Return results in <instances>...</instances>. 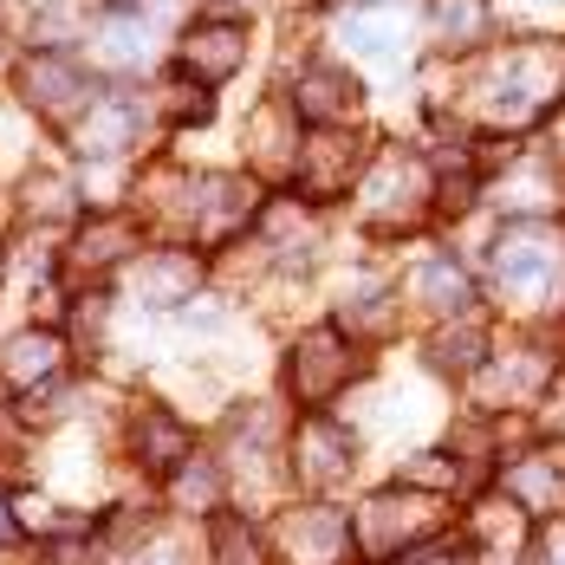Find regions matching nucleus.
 <instances>
[{"instance_id": "obj_5", "label": "nucleus", "mask_w": 565, "mask_h": 565, "mask_svg": "<svg viewBox=\"0 0 565 565\" xmlns=\"http://www.w3.org/2000/svg\"><path fill=\"white\" fill-rule=\"evenodd\" d=\"M351 371H358V358H351V344H344L332 326L306 332V339L286 351V391H292L299 409H326V403L351 384Z\"/></svg>"}, {"instance_id": "obj_24", "label": "nucleus", "mask_w": 565, "mask_h": 565, "mask_svg": "<svg viewBox=\"0 0 565 565\" xmlns=\"http://www.w3.org/2000/svg\"><path fill=\"white\" fill-rule=\"evenodd\" d=\"M533 429L553 436V443H565V364H559V377L546 384V396L533 403Z\"/></svg>"}, {"instance_id": "obj_23", "label": "nucleus", "mask_w": 565, "mask_h": 565, "mask_svg": "<svg viewBox=\"0 0 565 565\" xmlns=\"http://www.w3.org/2000/svg\"><path fill=\"white\" fill-rule=\"evenodd\" d=\"M209 111H215V105H209V85H195V78H175V85H170L163 117H175V124H189V117H195V124H209Z\"/></svg>"}, {"instance_id": "obj_4", "label": "nucleus", "mask_w": 565, "mask_h": 565, "mask_svg": "<svg viewBox=\"0 0 565 565\" xmlns=\"http://www.w3.org/2000/svg\"><path fill=\"white\" fill-rule=\"evenodd\" d=\"M533 513L513 508L508 494L494 501H475L468 520H461V553L475 565H533Z\"/></svg>"}, {"instance_id": "obj_10", "label": "nucleus", "mask_w": 565, "mask_h": 565, "mask_svg": "<svg viewBox=\"0 0 565 565\" xmlns=\"http://www.w3.org/2000/svg\"><path fill=\"white\" fill-rule=\"evenodd\" d=\"M241 58H247V26L241 20H195L189 40H182V78L222 85V78L241 72Z\"/></svg>"}, {"instance_id": "obj_11", "label": "nucleus", "mask_w": 565, "mask_h": 565, "mask_svg": "<svg viewBox=\"0 0 565 565\" xmlns=\"http://www.w3.org/2000/svg\"><path fill=\"white\" fill-rule=\"evenodd\" d=\"M358 98H364V85L344 65H312L292 85V111L306 117V124H319V130H339L344 117H358Z\"/></svg>"}, {"instance_id": "obj_21", "label": "nucleus", "mask_w": 565, "mask_h": 565, "mask_svg": "<svg viewBox=\"0 0 565 565\" xmlns=\"http://www.w3.org/2000/svg\"><path fill=\"white\" fill-rule=\"evenodd\" d=\"M429 20H436V40L449 53H475L488 40V0H436Z\"/></svg>"}, {"instance_id": "obj_17", "label": "nucleus", "mask_w": 565, "mask_h": 565, "mask_svg": "<svg viewBox=\"0 0 565 565\" xmlns=\"http://www.w3.org/2000/svg\"><path fill=\"white\" fill-rule=\"evenodd\" d=\"M130 254H137V222L130 215H98V222L78 234L72 267L78 274H111L117 260H130Z\"/></svg>"}, {"instance_id": "obj_13", "label": "nucleus", "mask_w": 565, "mask_h": 565, "mask_svg": "<svg viewBox=\"0 0 565 565\" xmlns=\"http://www.w3.org/2000/svg\"><path fill=\"white\" fill-rule=\"evenodd\" d=\"M195 280H202V260L182 254V247H163V254H143L130 267V299L137 306H189Z\"/></svg>"}, {"instance_id": "obj_15", "label": "nucleus", "mask_w": 565, "mask_h": 565, "mask_svg": "<svg viewBox=\"0 0 565 565\" xmlns=\"http://www.w3.org/2000/svg\"><path fill=\"white\" fill-rule=\"evenodd\" d=\"M130 449H137L143 468H157V475H182V468H189V429H182V416L143 403V409L130 416Z\"/></svg>"}, {"instance_id": "obj_25", "label": "nucleus", "mask_w": 565, "mask_h": 565, "mask_svg": "<svg viewBox=\"0 0 565 565\" xmlns=\"http://www.w3.org/2000/svg\"><path fill=\"white\" fill-rule=\"evenodd\" d=\"M455 481H461V468H449V455H416V468H409V488H429V494H449Z\"/></svg>"}, {"instance_id": "obj_30", "label": "nucleus", "mask_w": 565, "mask_h": 565, "mask_svg": "<svg viewBox=\"0 0 565 565\" xmlns=\"http://www.w3.org/2000/svg\"><path fill=\"white\" fill-rule=\"evenodd\" d=\"M13 540V513H7V494H0V546Z\"/></svg>"}, {"instance_id": "obj_31", "label": "nucleus", "mask_w": 565, "mask_h": 565, "mask_svg": "<svg viewBox=\"0 0 565 565\" xmlns=\"http://www.w3.org/2000/svg\"><path fill=\"white\" fill-rule=\"evenodd\" d=\"M533 565H565V553H533Z\"/></svg>"}, {"instance_id": "obj_8", "label": "nucleus", "mask_w": 565, "mask_h": 565, "mask_svg": "<svg viewBox=\"0 0 565 565\" xmlns=\"http://www.w3.org/2000/svg\"><path fill=\"white\" fill-rule=\"evenodd\" d=\"M274 546L286 565H344L351 553V526L332 508H292L274 526Z\"/></svg>"}, {"instance_id": "obj_3", "label": "nucleus", "mask_w": 565, "mask_h": 565, "mask_svg": "<svg viewBox=\"0 0 565 565\" xmlns=\"http://www.w3.org/2000/svg\"><path fill=\"white\" fill-rule=\"evenodd\" d=\"M443 494H403V488H391V494H377V501H364V513H358V546L364 553H377V559H409L436 526H443Z\"/></svg>"}, {"instance_id": "obj_32", "label": "nucleus", "mask_w": 565, "mask_h": 565, "mask_svg": "<svg viewBox=\"0 0 565 565\" xmlns=\"http://www.w3.org/2000/svg\"><path fill=\"white\" fill-rule=\"evenodd\" d=\"M0 267H7V254H0Z\"/></svg>"}, {"instance_id": "obj_29", "label": "nucleus", "mask_w": 565, "mask_h": 565, "mask_svg": "<svg viewBox=\"0 0 565 565\" xmlns=\"http://www.w3.org/2000/svg\"><path fill=\"white\" fill-rule=\"evenodd\" d=\"M508 7L520 20H553V13H559V0H508Z\"/></svg>"}, {"instance_id": "obj_27", "label": "nucleus", "mask_w": 565, "mask_h": 565, "mask_svg": "<svg viewBox=\"0 0 565 565\" xmlns=\"http://www.w3.org/2000/svg\"><path fill=\"white\" fill-rule=\"evenodd\" d=\"M254 143H260V163H286V130H280V111H260V117H254Z\"/></svg>"}, {"instance_id": "obj_16", "label": "nucleus", "mask_w": 565, "mask_h": 565, "mask_svg": "<svg viewBox=\"0 0 565 565\" xmlns=\"http://www.w3.org/2000/svg\"><path fill=\"white\" fill-rule=\"evenodd\" d=\"M58 371H65V344L53 332H20V339L0 351V384L7 391L40 396V384H53Z\"/></svg>"}, {"instance_id": "obj_20", "label": "nucleus", "mask_w": 565, "mask_h": 565, "mask_svg": "<svg viewBox=\"0 0 565 565\" xmlns=\"http://www.w3.org/2000/svg\"><path fill=\"white\" fill-rule=\"evenodd\" d=\"M429 364H436L443 377H475V371H488V326H475V319L443 326V332L429 339Z\"/></svg>"}, {"instance_id": "obj_28", "label": "nucleus", "mask_w": 565, "mask_h": 565, "mask_svg": "<svg viewBox=\"0 0 565 565\" xmlns=\"http://www.w3.org/2000/svg\"><path fill=\"white\" fill-rule=\"evenodd\" d=\"M40 565H98V553H92L85 540H53V546H46V559H40Z\"/></svg>"}, {"instance_id": "obj_6", "label": "nucleus", "mask_w": 565, "mask_h": 565, "mask_svg": "<svg viewBox=\"0 0 565 565\" xmlns=\"http://www.w3.org/2000/svg\"><path fill=\"white\" fill-rule=\"evenodd\" d=\"M20 98H26L40 117H53V124L78 117L85 105H98V98H92V72H85L78 58H65V53L20 58Z\"/></svg>"}, {"instance_id": "obj_12", "label": "nucleus", "mask_w": 565, "mask_h": 565, "mask_svg": "<svg viewBox=\"0 0 565 565\" xmlns=\"http://www.w3.org/2000/svg\"><path fill=\"white\" fill-rule=\"evenodd\" d=\"M351 436H344L332 416H306L299 423V436H292V468H299V481H312V488H332L351 475Z\"/></svg>"}, {"instance_id": "obj_14", "label": "nucleus", "mask_w": 565, "mask_h": 565, "mask_svg": "<svg viewBox=\"0 0 565 565\" xmlns=\"http://www.w3.org/2000/svg\"><path fill=\"white\" fill-rule=\"evenodd\" d=\"M501 494H508L513 508H526L533 520H553L559 501H565V468L553 461V455L526 449V455H513L508 468H501Z\"/></svg>"}, {"instance_id": "obj_18", "label": "nucleus", "mask_w": 565, "mask_h": 565, "mask_svg": "<svg viewBox=\"0 0 565 565\" xmlns=\"http://www.w3.org/2000/svg\"><path fill=\"white\" fill-rule=\"evenodd\" d=\"M416 299H423L443 326H455V319L475 312V280H468L461 260H429V267L416 274Z\"/></svg>"}, {"instance_id": "obj_7", "label": "nucleus", "mask_w": 565, "mask_h": 565, "mask_svg": "<svg viewBox=\"0 0 565 565\" xmlns=\"http://www.w3.org/2000/svg\"><path fill=\"white\" fill-rule=\"evenodd\" d=\"M364 195H371V215L384 227H409L423 215V202H436V175H429V163H416V157H377Z\"/></svg>"}, {"instance_id": "obj_19", "label": "nucleus", "mask_w": 565, "mask_h": 565, "mask_svg": "<svg viewBox=\"0 0 565 565\" xmlns=\"http://www.w3.org/2000/svg\"><path fill=\"white\" fill-rule=\"evenodd\" d=\"M195 189L209 195V202H195V227H202L209 241L234 234V227L254 215V189H241V175H202Z\"/></svg>"}, {"instance_id": "obj_22", "label": "nucleus", "mask_w": 565, "mask_h": 565, "mask_svg": "<svg viewBox=\"0 0 565 565\" xmlns=\"http://www.w3.org/2000/svg\"><path fill=\"white\" fill-rule=\"evenodd\" d=\"M344 40L358 46V53H391L396 46V26L384 13H358V20H344Z\"/></svg>"}, {"instance_id": "obj_2", "label": "nucleus", "mask_w": 565, "mask_h": 565, "mask_svg": "<svg viewBox=\"0 0 565 565\" xmlns=\"http://www.w3.org/2000/svg\"><path fill=\"white\" fill-rule=\"evenodd\" d=\"M488 267H494V286L508 292V299H540V292H553L565 274V241L553 222H540V215H520V222L501 227V241H494V254H488Z\"/></svg>"}, {"instance_id": "obj_9", "label": "nucleus", "mask_w": 565, "mask_h": 565, "mask_svg": "<svg viewBox=\"0 0 565 565\" xmlns=\"http://www.w3.org/2000/svg\"><path fill=\"white\" fill-rule=\"evenodd\" d=\"M292 175H299V195L332 202V195H344V189L364 175V143H358V137H344V130H319V137H312V150H299Z\"/></svg>"}, {"instance_id": "obj_26", "label": "nucleus", "mask_w": 565, "mask_h": 565, "mask_svg": "<svg viewBox=\"0 0 565 565\" xmlns=\"http://www.w3.org/2000/svg\"><path fill=\"white\" fill-rule=\"evenodd\" d=\"M175 494H182L189 508H215V501H222V481H215L209 468H202V475H195V468H182V475H175Z\"/></svg>"}, {"instance_id": "obj_1", "label": "nucleus", "mask_w": 565, "mask_h": 565, "mask_svg": "<svg viewBox=\"0 0 565 565\" xmlns=\"http://www.w3.org/2000/svg\"><path fill=\"white\" fill-rule=\"evenodd\" d=\"M565 105V40H520L475 78V111L494 130H526Z\"/></svg>"}]
</instances>
